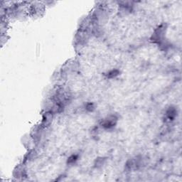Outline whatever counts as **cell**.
Returning a JSON list of instances; mask_svg holds the SVG:
<instances>
[{
	"label": "cell",
	"mask_w": 182,
	"mask_h": 182,
	"mask_svg": "<svg viewBox=\"0 0 182 182\" xmlns=\"http://www.w3.org/2000/svg\"><path fill=\"white\" fill-rule=\"evenodd\" d=\"M78 155H72V156H70V157L68 159V164H73L75 163V161L78 160Z\"/></svg>",
	"instance_id": "277c9868"
},
{
	"label": "cell",
	"mask_w": 182,
	"mask_h": 182,
	"mask_svg": "<svg viewBox=\"0 0 182 182\" xmlns=\"http://www.w3.org/2000/svg\"><path fill=\"white\" fill-rule=\"evenodd\" d=\"M85 108L86 110L90 111V112H92L95 110V106H94V104L91 103H89L86 104L85 105Z\"/></svg>",
	"instance_id": "5b68a950"
},
{
	"label": "cell",
	"mask_w": 182,
	"mask_h": 182,
	"mask_svg": "<svg viewBox=\"0 0 182 182\" xmlns=\"http://www.w3.org/2000/svg\"><path fill=\"white\" fill-rule=\"evenodd\" d=\"M119 73H120V72L118 70H112L108 73V75H107V77L109 78H115L116 76H117Z\"/></svg>",
	"instance_id": "3957f363"
},
{
	"label": "cell",
	"mask_w": 182,
	"mask_h": 182,
	"mask_svg": "<svg viewBox=\"0 0 182 182\" xmlns=\"http://www.w3.org/2000/svg\"><path fill=\"white\" fill-rule=\"evenodd\" d=\"M117 118L115 117L114 116H110L108 118L105 119L104 120L103 124H102V126L105 127V129H110L115 127L116 124V122H117Z\"/></svg>",
	"instance_id": "6da1fadb"
},
{
	"label": "cell",
	"mask_w": 182,
	"mask_h": 182,
	"mask_svg": "<svg viewBox=\"0 0 182 182\" xmlns=\"http://www.w3.org/2000/svg\"><path fill=\"white\" fill-rule=\"evenodd\" d=\"M167 116L169 117V120H173L175 116H176V110L174 109V108H171L169 109L168 111H167Z\"/></svg>",
	"instance_id": "7a4b0ae2"
}]
</instances>
